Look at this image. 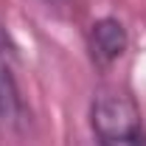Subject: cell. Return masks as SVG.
I'll return each mask as SVG.
<instances>
[{"mask_svg":"<svg viewBox=\"0 0 146 146\" xmlns=\"http://www.w3.org/2000/svg\"><path fill=\"white\" fill-rule=\"evenodd\" d=\"M28 124V104L23 98L17 76L11 70V59L0 56V129L23 132Z\"/></svg>","mask_w":146,"mask_h":146,"instance_id":"3957f363","label":"cell"},{"mask_svg":"<svg viewBox=\"0 0 146 146\" xmlns=\"http://www.w3.org/2000/svg\"><path fill=\"white\" fill-rule=\"evenodd\" d=\"M84 48H87V56H90L93 68L107 73L129 51V31H127V25H124V20H118L115 14L96 17L87 25Z\"/></svg>","mask_w":146,"mask_h":146,"instance_id":"7a4b0ae2","label":"cell"},{"mask_svg":"<svg viewBox=\"0 0 146 146\" xmlns=\"http://www.w3.org/2000/svg\"><path fill=\"white\" fill-rule=\"evenodd\" d=\"M87 121L96 146H146L141 104L121 84H101L93 93Z\"/></svg>","mask_w":146,"mask_h":146,"instance_id":"6da1fadb","label":"cell"},{"mask_svg":"<svg viewBox=\"0 0 146 146\" xmlns=\"http://www.w3.org/2000/svg\"><path fill=\"white\" fill-rule=\"evenodd\" d=\"M45 3H54V6H65V3H70V0H45Z\"/></svg>","mask_w":146,"mask_h":146,"instance_id":"8992f818","label":"cell"},{"mask_svg":"<svg viewBox=\"0 0 146 146\" xmlns=\"http://www.w3.org/2000/svg\"><path fill=\"white\" fill-rule=\"evenodd\" d=\"M14 54H17V48H14L11 34H9L6 23H3V17H0V56H3V59H14Z\"/></svg>","mask_w":146,"mask_h":146,"instance_id":"277c9868","label":"cell"},{"mask_svg":"<svg viewBox=\"0 0 146 146\" xmlns=\"http://www.w3.org/2000/svg\"><path fill=\"white\" fill-rule=\"evenodd\" d=\"M76 146H96V141H93V138H79Z\"/></svg>","mask_w":146,"mask_h":146,"instance_id":"5b68a950","label":"cell"}]
</instances>
